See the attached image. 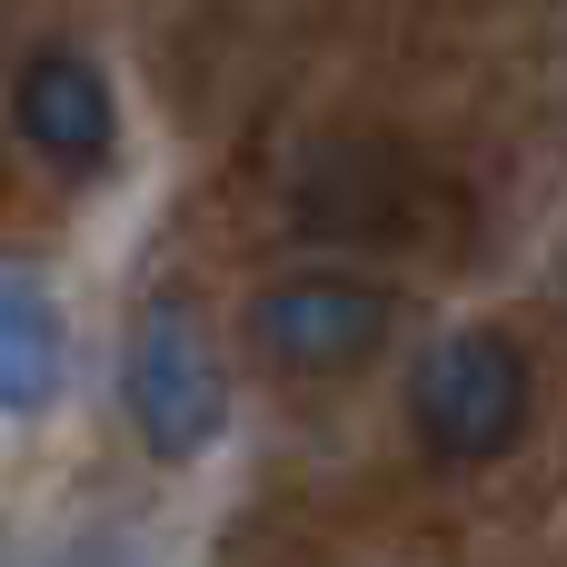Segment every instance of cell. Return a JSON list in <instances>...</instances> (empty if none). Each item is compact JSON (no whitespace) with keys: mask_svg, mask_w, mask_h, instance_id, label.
<instances>
[{"mask_svg":"<svg viewBox=\"0 0 567 567\" xmlns=\"http://www.w3.org/2000/svg\"><path fill=\"white\" fill-rule=\"evenodd\" d=\"M130 419L159 458H199L219 439V369L189 329L179 299H150L140 309V339H130Z\"/></svg>","mask_w":567,"mask_h":567,"instance_id":"obj_3","label":"cell"},{"mask_svg":"<svg viewBox=\"0 0 567 567\" xmlns=\"http://www.w3.org/2000/svg\"><path fill=\"white\" fill-rule=\"evenodd\" d=\"M10 120H20V140L30 150H50V159H70V169H100L110 159V80L80 60V50H40V60H20V80H10Z\"/></svg>","mask_w":567,"mask_h":567,"instance_id":"obj_4","label":"cell"},{"mask_svg":"<svg viewBox=\"0 0 567 567\" xmlns=\"http://www.w3.org/2000/svg\"><path fill=\"white\" fill-rule=\"evenodd\" d=\"M409 419L449 468L508 458L528 429V349L508 329H449L419 369H409Z\"/></svg>","mask_w":567,"mask_h":567,"instance_id":"obj_1","label":"cell"},{"mask_svg":"<svg viewBox=\"0 0 567 567\" xmlns=\"http://www.w3.org/2000/svg\"><path fill=\"white\" fill-rule=\"evenodd\" d=\"M60 389V309L30 269H0V409H40Z\"/></svg>","mask_w":567,"mask_h":567,"instance_id":"obj_5","label":"cell"},{"mask_svg":"<svg viewBox=\"0 0 567 567\" xmlns=\"http://www.w3.org/2000/svg\"><path fill=\"white\" fill-rule=\"evenodd\" d=\"M249 329H259V349H269L279 369H299V379H339V369H359V359L389 339V289L339 279V269H309V279L259 289Z\"/></svg>","mask_w":567,"mask_h":567,"instance_id":"obj_2","label":"cell"}]
</instances>
